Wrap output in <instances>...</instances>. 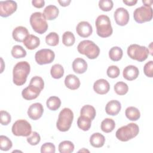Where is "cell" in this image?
Instances as JSON below:
<instances>
[{"mask_svg": "<svg viewBox=\"0 0 153 153\" xmlns=\"http://www.w3.org/2000/svg\"><path fill=\"white\" fill-rule=\"evenodd\" d=\"M30 71V66L28 62L26 61L18 62L14 66L13 70V82L16 85L19 86L23 85L26 81Z\"/></svg>", "mask_w": 153, "mask_h": 153, "instance_id": "obj_1", "label": "cell"}, {"mask_svg": "<svg viewBox=\"0 0 153 153\" xmlns=\"http://www.w3.org/2000/svg\"><path fill=\"white\" fill-rule=\"evenodd\" d=\"M97 34L102 38H107L112 33L113 29L109 17L106 15L99 16L95 22Z\"/></svg>", "mask_w": 153, "mask_h": 153, "instance_id": "obj_2", "label": "cell"}, {"mask_svg": "<svg viewBox=\"0 0 153 153\" xmlns=\"http://www.w3.org/2000/svg\"><path fill=\"white\" fill-rule=\"evenodd\" d=\"M139 132V126L133 123L119 128L116 131V137L122 141L127 142L136 137Z\"/></svg>", "mask_w": 153, "mask_h": 153, "instance_id": "obj_3", "label": "cell"}, {"mask_svg": "<svg viewBox=\"0 0 153 153\" xmlns=\"http://www.w3.org/2000/svg\"><path fill=\"white\" fill-rule=\"evenodd\" d=\"M78 51L86 56L90 59L97 58L100 53L99 47L90 40H84L81 41L77 46Z\"/></svg>", "mask_w": 153, "mask_h": 153, "instance_id": "obj_4", "label": "cell"}, {"mask_svg": "<svg viewBox=\"0 0 153 153\" xmlns=\"http://www.w3.org/2000/svg\"><path fill=\"white\" fill-rule=\"evenodd\" d=\"M74 120V113L68 108L63 109L59 113L56 127L60 131H66L71 128Z\"/></svg>", "mask_w": 153, "mask_h": 153, "instance_id": "obj_5", "label": "cell"}, {"mask_svg": "<svg viewBox=\"0 0 153 153\" xmlns=\"http://www.w3.org/2000/svg\"><path fill=\"white\" fill-rule=\"evenodd\" d=\"M30 23L33 30L39 34L45 33L48 27L46 19L41 12H35L31 14Z\"/></svg>", "mask_w": 153, "mask_h": 153, "instance_id": "obj_6", "label": "cell"}, {"mask_svg": "<svg viewBox=\"0 0 153 153\" xmlns=\"http://www.w3.org/2000/svg\"><path fill=\"white\" fill-rule=\"evenodd\" d=\"M127 53L129 57L131 59L141 62L145 61L147 59L149 51L145 46H141L134 44H131L127 48Z\"/></svg>", "mask_w": 153, "mask_h": 153, "instance_id": "obj_7", "label": "cell"}, {"mask_svg": "<svg viewBox=\"0 0 153 153\" xmlns=\"http://www.w3.org/2000/svg\"><path fill=\"white\" fill-rule=\"evenodd\" d=\"M12 133L16 136H28L31 134L32 127L25 120H18L13 125Z\"/></svg>", "mask_w": 153, "mask_h": 153, "instance_id": "obj_8", "label": "cell"}, {"mask_svg": "<svg viewBox=\"0 0 153 153\" xmlns=\"http://www.w3.org/2000/svg\"><path fill=\"white\" fill-rule=\"evenodd\" d=\"M134 20L138 23L149 22L152 19V9L151 7L145 5L137 8L133 13Z\"/></svg>", "mask_w": 153, "mask_h": 153, "instance_id": "obj_9", "label": "cell"}, {"mask_svg": "<svg viewBox=\"0 0 153 153\" xmlns=\"http://www.w3.org/2000/svg\"><path fill=\"white\" fill-rule=\"evenodd\" d=\"M55 54L50 49L44 48L38 51L35 55L36 62L40 65H45L51 63L54 60Z\"/></svg>", "mask_w": 153, "mask_h": 153, "instance_id": "obj_10", "label": "cell"}, {"mask_svg": "<svg viewBox=\"0 0 153 153\" xmlns=\"http://www.w3.org/2000/svg\"><path fill=\"white\" fill-rule=\"evenodd\" d=\"M17 8V4L14 1H0V16L7 17L14 13Z\"/></svg>", "mask_w": 153, "mask_h": 153, "instance_id": "obj_11", "label": "cell"}, {"mask_svg": "<svg viewBox=\"0 0 153 153\" xmlns=\"http://www.w3.org/2000/svg\"><path fill=\"white\" fill-rule=\"evenodd\" d=\"M114 17L116 23L120 26L126 25L129 21V14L128 11L123 7L118 8L114 12Z\"/></svg>", "mask_w": 153, "mask_h": 153, "instance_id": "obj_12", "label": "cell"}, {"mask_svg": "<svg viewBox=\"0 0 153 153\" xmlns=\"http://www.w3.org/2000/svg\"><path fill=\"white\" fill-rule=\"evenodd\" d=\"M44 112L43 106L40 103H35L32 104L28 108L27 115L29 117L33 120L39 119Z\"/></svg>", "mask_w": 153, "mask_h": 153, "instance_id": "obj_13", "label": "cell"}, {"mask_svg": "<svg viewBox=\"0 0 153 153\" xmlns=\"http://www.w3.org/2000/svg\"><path fill=\"white\" fill-rule=\"evenodd\" d=\"M41 89L33 85H29L28 87L24 88L22 92V97L27 100H30L37 98L39 95Z\"/></svg>", "mask_w": 153, "mask_h": 153, "instance_id": "obj_14", "label": "cell"}, {"mask_svg": "<svg viewBox=\"0 0 153 153\" xmlns=\"http://www.w3.org/2000/svg\"><path fill=\"white\" fill-rule=\"evenodd\" d=\"M76 31L79 36L82 38H87L91 35L93 28L91 25L88 22L82 21L77 25Z\"/></svg>", "mask_w": 153, "mask_h": 153, "instance_id": "obj_15", "label": "cell"}, {"mask_svg": "<svg viewBox=\"0 0 153 153\" xmlns=\"http://www.w3.org/2000/svg\"><path fill=\"white\" fill-rule=\"evenodd\" d=\"M94 91L99 94H106L110 89V85L107 80L99 79L94 82L93 84Z\"/></svg>", "mask_w": 153, "mask_h": 153, "instance_id": "obj_16", "label": "cell"}, {"mask_svg": "<svg viewBox=\"0 0 153 153\" xmlns=\"http://www.w3.org/2000/svg\"><path fill=\"white\" fill-rule=\"evenodd\" d=\"M29 35V32L27 28L22 26H19L14 28L12 33L13 39L16 41L19 42H23Z\"/></svg>", "mask_w": 153, "mask_h": 153, "instance_id": "obj_17", "label": "cell"}, {"mask_svg": "<svg viewBox=\"0 0 153 153\" xmlns=\"http://www.w3.org/2000/svg\"><path fill=\"white\" fill-rule=\"evenodd\" d=\"M139 74V71L138 68L134 65L127 66L123 72V77L128 80L132 81L136 79Z\"/></svg>", "mask_w": 153, "mask_h": 153, "instance_id": "obj_18", "label": "cell"}, {"mask_svg": "<svg viewBox=\"0 0 153 153\" xmlns=\"http://www.w3.org/2000/svg\"><path fill=\"white\" fill-rule=\"evenodd\" d=\"M121 109V105L119 101L117 100H110L106 105L105 111L107 114L112 116L117 115Z\"/></svg>", "mask_w": 153, "mask_h": 153, "instance_id": "obj_19", "label": "cell"}, {"mask_svg": "<svg viewBox=\"0 0 153 153\" xmlns=\"http://www.w3.org/2000/svg\"><path fill=\"white\" fill-rule=\"evenodd\" d=\"M72 69L76 74H83L87 69V63L84 59L76 58L72 62Z\"/></svg>", "mask_w": 153, "mask_h": 153, "instance_id": "obj_20", "label": "cell"}, {"mask_svg": "<svg viewBox=\"0 0 153 153\" xmlns=\"http://www.w3.org/2000/svg\"><path fill=\"white\" fill-rule=\"evenodd\" d=\"M65 84L67 88L74 90L79 87L80 81L75 75L69 74L68 75L65 79Z\"/></svg>", "mask_w": 153, "mask_h": 153, "instance_id": "obj_21", "label": "cell"}, {"mask_svg": "<svg viewBox=\"0 0 153 153\" xmlns=\"http://www.w3.org/2000/svg\"><path fill=\"white\" fill-rule=\"evenodd\" d=\"M59 13V10L56 6L54 5H49L44 8L42 14L46 20H52L57 17Z\"/></svg>", "mask_w": 153, "mask_h": 153, "instance_id": "obj_22", "label": "cell"}, {"mask_svg": "<svg viewBox=\"0 0 153 153\" xmlns=\"http://www.w3.org/2000/svg\"><path fill=\"white\" fill-rule=\"evenodd\" d=\"M23 44L29 50H34L40 44V39L33 35H29L23 41Z\"/></svg>", "mask_w": 153, "mask_h": 153, "instance_id": "obj_23", "label": "cell"}, {"mask_svg": "<svg viewBox=\"0 0 153 153\" xmlns=\"http://www.w3.org/2000/svg\"><path fill=\"white\" fill-rule=\"evenodd\" d=\"M105 138L103 135L100 133H93L90 138V143L91 145L94 148H100L104 145Z\"/></svg>", "mask_w": 153, "mask_h": 153, "instance_id": "obj_24", "label": "cell"}, {"mask_svg": "<svg viewBox=\"0 0 153 153\" xmlns=\"http://www.w3.org/2000/svg\"><path fill=\"white\" fill-rule=\"evenodd\" d=\"M126 117L131 121H137L140 117V113L139 109L134 106L128 107L125 111Z\"/></svg>", "mask_w": 153, "mask_h": 153, "instance_id": "obj_25", "label": "cell"}, {"mask_svg": "<svg viewBox=\"0 0 153 153\" xmlns=\"http://www.w3.org/2000/svg\"><path fill=\"white\" fill-rule=\"evenodd\" d=\"M91 121L92 120L88 117L84 115H80L77 120L78 127L84 131H87L91 127Z\"/></svg>", "mask_w": 153, "mask_h": 153, "instance_id": "obj_26", "label": "cell"}, {"mask_svg": "<svg viewBox=\"0 0 153 153\" xmlns=\"http://www.w3.org/2000/svg\"><path fill=\"white\" fill-rule=\"evenodd\" d=\"M96 114L94 108L90 105H86L83 106L80 111V115L88 117L91 120H94Z\"/></svg>", "mask_w": 153, "mask_h": 153, "instance_id": "obj_27", "label": "cell"}, {"mask_svg": "<svg viewBox=\"0 0 153 153\" xmlns=\"http://www.w3.org/2000/svg\"><path fill=\"white\" fill-rule=\"evenodd\" d=\"M100 127L103 132L110 133L115 128V123L111 118H105L102 121Z\"/></svg>", "mask_w": 153, "mask_h": 153, "instance_id": "obj_28", "label": "cell"}, {"mask_svg": "<svg viewBox=\"0 0 153 153\" xmlns=\"http://www.w3.org/2000/svg\"><path fill=\"white\" fill-rule=\"evenodd\" d=\"M123 50L119 47H113L109 51V58L114 62H117L121 60L123 57Z\"/></svg>", "mask_w": 153, "mask_h": 153, "instance_id": "obj_29", "label": "cell"}, {"mask_svg": "<svg viewBox=\"0 0 153 153\" xmlns=\"http://www.w3.org/2000/svg\"><path fill=\"white\" fill-rule=\"evenodd\" d=\"M46 105L49 109L51 111H56L61 105V100L57 96H51L47 99Z\"/></svg>", "mask_w": 153, "mask_h": 153, "instance_id": "obj_30", "label": "cell"}, {"mask_svg": "<svg viewBox=\"0 0 153 153\" xmlns=\"http://www.w3.org/2000/svg\"><path fill=\"white\" fill-rule=\"evenodd\" d=\"M74 143L69 140H64L59 145V151L60 153H71L74 150Z\"/></svg>", "mask_w": 153, "mask_h": 153, "instance_id": "obj_31", "label": "cell"}, {"mask_svg": "<svg viewBox=\"0 0 153 153\" xmlns=\"http://www.w3.org/2000/svg\"><path fill=\"white\" fill-rule=\"evenodd\" d=\"M50 74L53 78L59 79L64 75V69L61 65L55 64L51 67Z\"/></svg>", "mask_w": 153, "mask_h": 153, "instance_id": "obj_32", "label": "cell"}, {"mask_svg": "<svg viewBox=\"0 0 153 153\" xmlns=\"http://www.w3.org/2000/svg\"><path fill=\"white\" fill-rule=\"evenodd\" d=\"M75 38L74 33L70 31L65 32L62 35V42L67 47L72 46L74 44Z\"/></svg>", "mask_w": 153, "mask_h": 153, "instance_id": "obj_33", "label": "cell"}, {"mask_svg": "<svg viewBox=\"0 0 153 153\" xmlns=\"http://www.w3.org/2000/svg\"><path fill=\"white\" fill-rule=\"evenodd\" d=\"M11 55L16 59L23 58L26 56V50L20 45H16L13 47L11 50Z\"/></svg>", "mask_w": 153, "mask_h": 153, "instance_id": "obj_34", "label": "cell"}, {"mask_svg": "<svg viewBox=\"0 0 153 153\" xmlns=\"http://www.w3.org/2000/svg\"><path fill=\"white\" fill-rule=\"evenodd\" d=\"M45 42L50 46H56L59 42V35L56 32H50L45 37Z\"/></svg>", "mask_w": 153, "mask_h": 153, "instance_id": "obj_35", "label": "cell"}, {"mask_svg": "<svg viewBox=\"0 0 153 153\" xmlns=\"http://www.w3.org/2000/svg\"><path fill=\"white\" fill-rule=\"evenodd\" d=\"M13 146L11 140L5 136L1 135L0 136V149L4 151L10 150Z\"/></svg>", "mask_w": 153, "mask_h": 153, "instance_id": "obj_36", "label": "cell"}, {"mask_svg": "<svg viewBox=\"0 0 153 153\" xmlns=\"http://www.w3.org/2000/svg\"><path fill=\"white\" fill-rule=\"evenodd\" d=\"M114 90L118 95H124L128 92V87L126 83L120 81L115 84Z\"/></svg>", "mask_w": 153, "mask_h": 153, "instance_id": "obj_37", "label": "cell"}, {"mask_svg": "<svg viewBox=\"0 0 153 153\" xmlns=\"http://www.w3.org/2000/svg\"><path fill=\"white\" fill-rule=\"evenodd\" d=\"M114 4L111 0H100L99 2V7L103 11H109L113 8Z\"/></svg>", "mask_w": 153, "mask_h": 153, "instance_id": "obj_38", "label": "cell"}, {"mask_svg": "<svg viewBox=\"0 0 153 153\" xmlns=\"http://www.w3.org/2000/svg\"><path fill=\"white\" fill-rule=\"evenodd\" d=\"M120 69L118 68V66L115 65H112L109 66L106 71L107 75L111 78H115L118 77L120 75Z\"/></svg>", "mask_w": 153, "mask_h": 153, "instance_id": "obj_39", "label": "cell"}, {"mask_svg": "<svg viewBox=\"0 0 153 153\" xmlns=\"http://www.w3.org/2000/svg\"><path fill=\"white\" fill-rule=\"evenodd\" d=\"M29 84L38 87L40 89L42 90L44 87V81L41 77L38 76H35L31 78Z\"/></svg>", "mask_w": 153, "mask_h": 153, "instance_id": "obj_40", "label": "cell"}, {"mask_svg": "<svg viewBox=\"0 0 153 153\" xmlns=\"http://www.w3.org/2000/svg\"><path fill=\"white\" fill-rule=\"evenodd\" d=\"M32 135L27 137V142L31 145H36L41 140V137L36 131H33Z\"/></svg>", "mask_w": 153, "mask_h": 153, "instance_id": "obj_41", "label": "cell"}, {"mask_svg": "<svg viewBox=\"0 0 153 153\" xmlns=\"http://www.w3.org/2000/svg\"><path fill=\"white\" fill-rule=\"evenodd\" d=\"M56 151L55 145L50 142H47L44 143L41 147V153H54Z\"/></svg>", "mask_w": 153, "mask_h": 153, "instance_id": "obj_42", "label": "cell"}, {"mask_svg": "<svg viewBox=\"0 0 153 153\" xmlns=\"http://www.w3.org/2000/svg\"><path fill=\"white\" fill-rule=\"evenodd\" d=\"M0 117H1V123L3 126L8 125L11 120V117L10 114L5 111H1L0 112Z\"/></svg>", "mask_w": 153, "mask_h": 153, "instance_id": "obj_43", "label": "cell"}, {"mask_svg": "<svg viewBox=\"0 0 153 153\" xmlns=\"http://www.w3.org/2000/svg\"><path fill=\"white\" fill-rule=\"evenodd\" d=\"M153 62L152 60L147 62L143 67V72L146 76L148 77L152 78L153 76Z\"/></svg>", "mask_w": 153, "mask_h": 153, "instance_id": "obj_44", "label": "cell"}, {"mask_svg": "<svg viewBox=\"0 0 153 153\" xmlns=\"http://www.w3.org/2000/svg\"><path fill=\"white\" fill-rule=\"evenodd\" d=\"M32 4L35 7L41 8L44 6L45 1L44 0H33Z\"/></svg>", "mask_w": 153, "mask_h": 153, "instance_id": "obj_45", "label": "cell"}, {"mask_svg": "<svg viewBox=\"0 0 153 153\" xmlns=\"http://www.w3.org/2000/svg\"><path fill=\"white\" fill-rule=\"evenodd\" d=\"M123 3H124L126 5L128 6H133V5H134L137 2V0H128V1L123 0Z\"/></svg>", "mask_w": 153, "mask_h": 153, "instance_id": "obj_46", "label": "cell"}, {"mask_svg": "<svg viewBox=\"0 0 153 153\" xmlns=\"http://www.w3.org/2000/svg\"><path fill=\"white\" fill-rule=\"evenodd\" d=\"M58 2L60 4V5L62 7H66L69 5V4L71 2V0H68V1H58Z\"/></svg>", "mask_w": 153, "mask_h": 153, "instance_id": "obj_47", "label": "cell"}, {"mask_svg": "<svg viewBox=\"0 0 153 153\" xmlns=\"http://www.w3.org/2000/svg\"><path fill=\"white\" fill-rule=\"evenodd\" d=\"M142 2L144 4V5L147 7H151L152 4V1H142Z\"/></svg>", "mask_w": 153, "mask_h": 153, "instance_id": "obj_48", "label": "cell"}]
</instances>
